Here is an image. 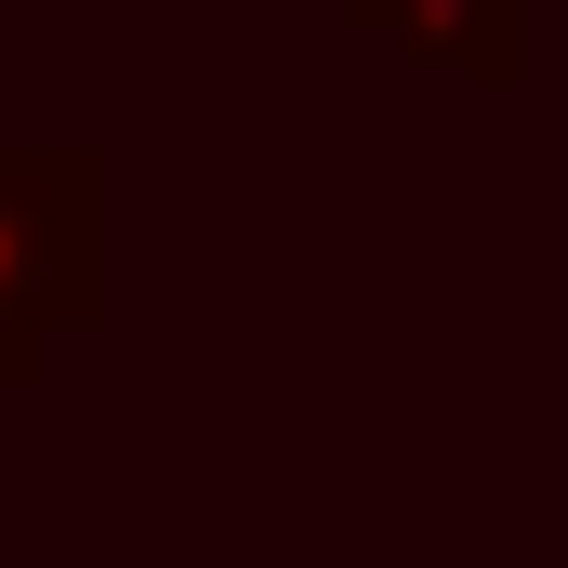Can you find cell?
Wrapping results in <instances>:
<instances>
[{
  "label": "cell",
  "instance_id": "7a4b0ae2",
  "mask_svg": "<svg viewBox=\"0 0 568 568\" xmlns=\"http://www.w3.org/2000/svg\"><path fill=\"white\" fill-rule=\"evenodd\" d=\"M371 40H397L436 80H529V0H344Z\"/></svg>",
  "mask_w": 568,
  "mask_h": 568
},
{
  "label": "cell",
  "instance_id": "6da1fadb",
  "mask_svg": "<svg viewBox=\"0 0 568 568\" xmlns=\"http://www.w3.org/2000/svg\"><path fill=\"white\" fill-rule=\"evenodd\" d=\"M106 317V172L80 145H0V384Z\"/></svg>",
  "mask_w": 568,
  "mask_h": 568
}]
</instances>
